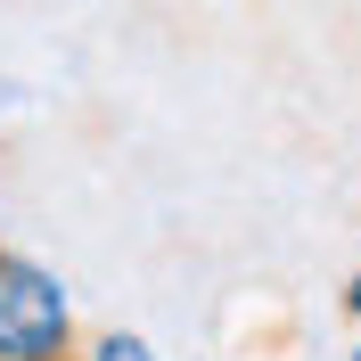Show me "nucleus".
I'll return each instance as SVG.
<instances>
[{
	"mask_svg": "<svg viewBox=\"0 0 361 361\" xmlns=\"http://www.w3.org/2000/svg\"><path fill=\"white\" fill-rule=\"evenodd\" d=\"M0 361H82L74 288L17 247H0Z\"/></svg>",
	"mask_w": 361,
	"mask_h": 361,
	"instance_id": "1",
	"label": "nucleus"
},
{
	"mask_svg": "<svg viewBox=\"0 0 361 361\" xmlns=\"http://www.w3.org/2000/svg\"><path fill=\"white\" fill-rule=\"evenodd\" d=\"M82 361H164V353L140 329H99V337H82Z\"/></svg>",
	"mask_w": 361,
	"mask_h": 361,
	"instance_id": "2",
	"label": "nucleus"
},
{
	"mask_svg": "<svg viewBox=\"0 0 361 361\" xmlns=\"http://www.w3.org/2000/svg\"><path fill=\"white\" fill-rule=\"evenodd\" d=\"M345 312L361 320V271H353V279H345Z\"/></svg>",
	"mask_w": 361,
	"mask_h": 361,
	"instance_id": "3",
	"label": "nucleus"
},
{
	"mask_svg": "<svg viewBox=\"0 0 361 361\" xmlns=\"http://www.w3.org/2000/svg\"><path fill=\"white\" fill-rule=\"evenodd\" d=\"M345 361H361V337H353V353H345Z\"/></svg>",
	"mask_w": 361,
	"mask_h": 361,
	"instance_id": "4",
	"label": "nucleus"
}]
</instances>
